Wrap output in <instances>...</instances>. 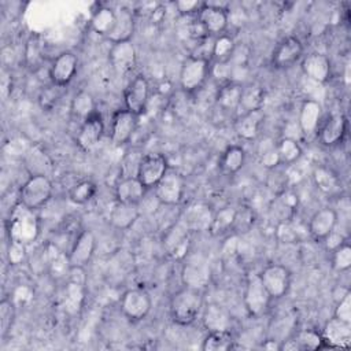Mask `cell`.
Segmentation results:
<instances>
[{
  "instance_id": "obj_55",
  "label": "cell",
  "mask_w": 351,
  "mask_h": 351,
  "mask_svg": "<svg viewBox=\"0 0 351 351\" xmlns=\"http://www.w3.org/2000/svg\"><path fill=\"white\" fill-rule=\"evenodd\" d=\"M67 281L80 284V285H86V274H85V267H70L69 274H67Z\"/></svg>"
},
{
  "instance_id": "obj_36",
  "label": "cell",
  "mask_w": 351,
  "mask_h": 351,
  "mask_svg": "<svg viewBox=\"0 0 351 351\" xmlns=\"http://www.w3.org/2000/svg\"><path fill=\"white\" fill-rule=\"evenodd\" d=\"M23 60L27 69L38 70L45 60V43L41 36L32 34L23 49Z\"/></svg>"
},
{
  "instance_id": "obj_26",
  "label": "cell",
  "mask_w": 351,
  "mask_h": 351,
  "mask_svg": "<svg viewBox=\"0 0 351 351\" xmlns=\"http://www.w3.org/2000/svg\"><path fill=\"white\" fill-rule=\"evenodd\" d=\"M214 213L211 211L210 206L196 202L189 204L180 221L191 230V232H203L208 230L211 221H213Z\"/></svg>"
},
{
  "instance_id": "obj_27",
  "label": "cell",
  "mask_w": 351,
  "mask_h": 351,
  "mask_svg": "<svg viewBox=\"0 0 351 351\" xmlns=\"http://www.w3.org/2000/svg\"><path fill=\"white\" fill-rule=\"evenodd\" d=\"M140 217L138 204H130L115 200L108 213V221L112 228L118 230H126L132 228Z\"/></svg>"
},
{
  "instance_id": "obj_14",
  "label": "cell",
  "mask_w": 351,
  "mask_h": 351,
  "mask_svg": "<svg viewBox=\"0 0 351 351\" xmlns=\"http://www.w3.org/2000/svg\"><path fill=\"white\" fill-rule=\"evenodd\" d=\"M162 244L167 255L174 259H184L188 255L191 244V230L178 221L165 232Z\"/></svg>"
},
{
  "instance_id": "obj_17",
  "label": "cell",
  "mask_w": 351,
  "mask_h": 351,
  "mask_svg": "<svg viewBox=\"0 0 351 351\" xmlns=\"http://www.w3.org/2000/svg\"><path fill=\"white\" fill-rule=\"evenodd\" d=\"M96 250V237L95 234L88 230L84 229L81 230L77 237L74 239L70 251L67 252L69 256V262L71 267H85Z\"/></svg>"
},
{
  "instance_id": "obj_43",
  "label": "cell",
  "mask_w": 351,
  "mask_h": 351,
  "mask_svg": "<svg viewBox=\"0 0 351 351\" xmlns=\"http://www.w3.org/2000/svg\"><path fill=\"white\" fill-rule=\"evenodd\" d=\"M97 192V186L92 180H81L69 191V200L74 204L82 206L89 203Z\"/></svg>"
},
{
  "instance_id": "obj_7",
  "label": "cell",
  "mask_w": 351,
  "mask_h": 351,
  "mask_svg": "<svg viewBox=\"0 0 351 351\" xmlns=\"http://www.w3.org/2000/svg\"><path fill=\"white\" fill-rule=\"evenodd\" d=\"M152 307L149 293L143 288H132L123 292L119 300V308L122 314L130 321L144 319Z\"/></svg>"
},
{
  "instance_id": "obj_49",
  "label": "cell",
  "mask_w": 351,
  "mask_h": 351,
  "mask_svg": "<svg viewBox=\"0 0 351 351\" xmlns=\"http://www.w3.org/2000/svg\"><path fill=\"white\" fill-rule=\"evenodd\" d=\"M333 317L346 322H351V293L350 292H346L340 298V300L335 307Z\"/></svg>"
},
{
  "instance_id": "obj_47",
  "label": "cell",
  "mask_w": 351,
  "mask_h": 351,
  "mask_svg": "<svg viewBox=\"0 0 351 351\" xmlns=\"http://www.w3.org/2000/svg\"><path fill=\"white\" fill-rule=\"evenodd\" d=\"M15 319V304L11 299H3L0 302V335L4 339L10 332Z\"/></svg>"
},
{
  "instance_id": "obj_46",
  "label": "cell",
  "mask_w": 351,
  "mask_h": 351,
  "mask_svg": "<svg viewBox=\"0 0 351 351\" xmlns=\"http://www.w3.org/2000/svg\"><path fill=\"white\" fill-rule=\"evenodd\" d=\"M330 265L337 273L347 271L351 267V247L347 241L332 251Z\"/></svg>"
},
{
  "instance_id": "obj_10",
  "label": "cell",
  "mask_w": 351,
  "mask_h": 351,
  "mask_svg": "<svg viewBox=\"0 0 351 351\" xmlns=\"http://www.w3.org/2000/svg\"><path fill=\"white\" fill-rule=\"evenodd\" d=\"M169 170L167 159L158 152H149L141 156L136 177L141 181V184L147 188H155V185L160 181V178Z\"/></svg>"
},
{
  "instance_id": "obj_45",
  "label": "cell",
  "mask_w": 351,
  "mask_h": 351,
  "mask_svg": "<svg viewBox=\"0 0 351 351\" xmlns=\"http://www.w3.org/2000/svg\"><path fill=\"white\" fill-rule=\"evenodd\" d=\"M265 103V90L258 86V85H248L243 86V95H241V101L240 107L243 112L248 111H255V110H262Z\"/></svg>"
},
{
  "instance_id": "obj_8",
  "label": "cell",
  "mask_w": 351,
  "mask_h": 351,
  "mask_svg": "<svg viewBox=\"0 0 351 351\" xmlns=\"http://www.w3.org/2000/svg\"><path fill=\"white\" fill-rule=\"evenodd\" d=\"M185 192L184 177L174 169L166 171L155 185V197L163 206H177L181 203Z\"/></svg>"
},
{
  "instance_id": "obj_16",
  "label": "cell",
  "mask_w": 351,
  "mask_h": 351,
  "mask_svg": "<svg viewBox=\"0 0 351 351\" xmlns=\"http://www.w3.org/2000/svg\"><path fill=\"white\" fill-rule=\"evenodd\" d=\"M347 118L343 112L330 114L317 129L318 141L325 147L339 145L347 134Z\"/></svg>"
},
{
  "instance_id": "obj_54",
  "label": "cell",
  "mask_w": 351,
  "mask_h": 351,
  "mask_svg": "<svg viewBox=\"0 0 351 351\" xmlns=\"http://www.w3.org/2000/svg\"><path fill=\"white\" fill-rule=\"evenodd\" d=\"M346 241H347V239H346L341 233H337L336 229H335L322 243L325 244L326 250L332 252L335 248H337L340 244H343V243H346Z\"/></svg>"
},
{
  "instance_id": "obj_23",
  "label": "cell",
  "mask_w": 351,
  "mask_h": 351,
  "mask_svg": "<svg viewBox=\"0 0 351 351\" xmlns=\"http://www.w3.org/2000/svg\"><path fill=\"white\" fill-rule=\"evenodd\" d=\"M303 74L314 82L325 84L332 75V64L329 58L322 52H310L302 59Z\"/></svg>"
},
{
  "instance_id": "obj_3",
  "label": "cell",
  "mask_w": 351,
  "mask_h": 351,
  "mask_svg": "<svg viewBox=\"0 0 351 351\" xmlns=\"http://www.w3.org/2000/svg\"><path fill=\"white\" fill-rule=\"evenodd\" d=\"M210 59L197 55H191L185 58L181 63L178 75L181 89L186 93H193L199 90L204 85L207 77H210Z\"/></svg>"
},
{
  "instance_id": "obj_13",
  "label": "cell",
  "mask_w": 351,
  "mask_h": 351,
  "mask_svg": "<svg viewBox=\"0 0 351 351\" xmlns=\"http://www.w3.org/2000/svg\"><path fill=\"white\" fill-rule=\"evenodd\" d=\"M149 100V84L148 80L138 74L136 75L123 90V103L125 108L140 117L145 112L147 104Z\"/></svg>"
},
{
  "instance_id": "obj_52",
  "label": "cell",
  "mask_w": 351,
  "mask_h": 351,
  "mask_svg": "<svg viewBox=\"0 0 351 351\" xmlns=\"http://www.w3.org/2000/svg\"><path fill=\"white\" fill-rule=\"evenodd\" d=\"M277 234H278V239H280L282 243H292V241H295V240L298 239V232H296L295 228H293L289 222H287V221H284V222H281V223L278 225V228H277Z\"/></svg>"
},
{
  "instance_id": "obj_34",
  "label": "cell",
  "mask_w": 351,
  "mask_h": 351,
  "mask_svg": "<svg viewBox=\"0 0 351 351\" xmlns=\"http://www.w3.org/2000/svg\"><path fill=\"white\" fill-rule=\"evenodd\" d=\"M115 25L112 32L108 34L110 43H119V41H129L132 40L134 32V18L132 11L128 8H121L115 11Z\"/></svg>"
},
{
  "instance_id": "obj_32",
  "label": "cell",
  "mask_w": 351,
  "mask_h": 351,
  "mask_svg": "<svg viewBox=\"0 0 351 351\" xmlns=\"http://www.w3.org/2000/svg\"><path fill=\"white\" fill-rule=\"evenodd\" d=\"M263 112L262 110L248 111L239 115L234 122V130L237 136L243 140H254L259 134L261 125L263 122Z\"/></svg>"
},
{
  "instance_id": "obj_2",
  "label": "cell",
  "mask_w": 351,
  "mask_h": 351,
  "mask_svg": "<svg viewBox=\"0 0 351 351\" xmlns=\"http://www.w3.org/2000/svg\"><path fill=\"white\" fill-rule=\"evenodd\" d=\"M52 193L53 185L49 177L44 174H33L22 184L18 197L22 206L36 211L51 200Z\"/></svg>"
},
{
  "instance_id": "obj_20",
  "label": "cell",
  "mask_w": 351,
  "mask_h": 351,
  "mask_svg": "<svg viewBox=\"0 0 351 351\" xmlns=\"http://www.w3.org/2000/svg\"><path fill=\"white\" fill-rule=\"evenodd\" d=\"M321 336L325 348H348L351 344V322L332 317L326 321Z\"/></svg>"
},
{
  "instance_id": "obj_44",
  "label": "cell",
  "mask_w": 351,
  "mask_h": 351,
  "mask_svg": "<svg viewBox=\"0 0 351 351\" xmlns=\"http://www.w3.org/2000/svg\"><path fill=\"white\" fill-rule=\"evenodd\" d=\"M234 347L232 332H208L202 341L203 351H226Z\"/></svg>"
},
{
  "instance_id": "obj_31",
  "label": "cell",
  "mask_w": 351,
  "mask_h": 351,
  "mask_svg": "<svg viewBox=\"0 0 351 351\" xmlns=\"http://www.w3.org/2000/svg\"><path fill=\"white\" fill-rule=\"evenodd\" d=\"M243 85L237 81L223 82L215 95V103L222 111H236L240 107Z\"/></svg>"
},
{
  "instance_id": "obj_25",
  "label": "cell",
  "mask_w": 351,
  "mask_h": 351,
  "mask_svg": "<svg viewBox=\"0 0 351 351\" xmlns=\"http://www.w3.org/2000/svg\"><path fill=\"white\" fill-rule=\"evenodd\" d=\"M325 348L321 333L313 329H303L296 332L293 336L281 340L280 350L282 351H313Z\"/></svg>"
},
{
  "instance_id": "obj_19",
  "label": "cell",
  "mask_w": 351,
  "mask_h": 351,
  "mask_svg": "<svg viewBox=\"0 0 351 351\" xmlns=\"http://www.w3.org/2000/svg\"><path fill=\"white\" fill-rule=\"evenodd\" d=\"M202 324L207 332H232L233 317L219 303H208L202 308Z\"/></svg>"
},
{
  "instance_id": "obj_22",
  "label": "cell",
  "mask_w": 351,
  "mask_h": 351,
  "mask_svg": "<svg viewBox=\"0 0 351 351\" xmlns=\"http://www.w3.org/2000/svg\"><path fill=\"white\" fill-rule=\"evenodd\" d=\"M103 134H104V121L101 115L96 112L80 125L75 136V141L82 151H90L99 144Z\"/></svg>"
},
{
  "instance_id": "obj_15",
  "label": "cell",
  "mask_w": 351,
  "mask_h": 351,
  "mask_svg": "<svg viewBox=\"0 0 351 351\" xmlns=\"http://www.w3.org/2000/svg\"><path fill=\"white\" fill-rule=\"evenodd\" d=\"M137 115L126 108L117 110L111 118L110 138L115 147H122L130 141L137 128Z\"/></svg>"
},
{
  "instance_id": "obj_38",
  "label": "cell",
  "mask_w": 351,
  "mask_h": 351,
  "mask_svg": "<svg viewBox=\"0 0 351 351\" xmlns=\"http://www.w3.org/2000/svg\"><path fill=\"white\" fill-rule=\"evenodd\" d=\"M313 181L317 189L325 195H335L341 186L337 174L325 166H318L314 169Z\"/></svg>"
},
{
  "instance_id": "obj_29",
  "label": "cell",
  "mask_w": 351,
  "mask_h": 351,
  "mask_svg": "<svg viewBox=\"0 0 351 351\" xmlns=\"http://www.w3.org/2000/svg\"><path fill=\"white\" fill-rule=\"evenodd\" d=\"M45 267L53 278H66L70 270V262L67 254L60 250L55 243H48L44 248Z\"/></svg>"
},
{
  "instance_id": "obj_42",
  "label": "cell",
  "mask_w": 351,
  "mask_h": 351,
  "mask_svg": "<svg viewBox=\"0 0 351 351\" xmlns=\"http://www.w3.org/2000/svg\"><path fill=\"white\" fill-rule=\"evenodd\" d=\"M276 148L278 152V158H280V163L281 165H293L295 162H298L302 156V147L299 145V143L292 138V137H282L276 143Z\"/></svg>"
},
{
  "instance_id": "obj_39",
  "label": "cell",
  "mask_w": 351,
  "mask_h": 351,
  "mask_svg": "<svg viewBox=\"0 0 351 351\" xmlns=\"http://www.w3.org/2000/svg\"><path fill=\"white\" fill-rule=\"evenodd\" d=\"M115 18L117 14L112 8L101 5L99 7L90 18V27L95 33H97L99 36H104L108 37V34L112 32L114 25H115Z\"/></svg>"
},
{
  "instance_id": "obj_30",
  "label": "cell",
  "mask_w": 351,
  "mask_h": 351,
  "mask_svg": "<svg viewBox=\"0 0 351 351\" xmlns=\"http://www.w3.org/2000/svg\"><path fill=\"white\" fill-rule=\"evenodd\" d=\"M322 107L317 100L307 99L302 103L299 111V128L304 134H314L321 123Z\"/></svg>"
},
{
  "instance_id": "obj_50",
  "label": "cell",
  "mask_w": 351,
  "mask_h": 351,
  "mask_svg": "<svg viewBox=\"0 0 351 351\" xmlns=\"http://www.w3.org/2000/svg\"><path fill=\"white\" fill-rule=\"evenodd\" d=\"M60 89H63V88L56 86V85H52V84H51V88L44 89L43 93H41V96H40V103H41V106L45 107V108H49V107L55 106L56 101H58V99L60 97V95L58 93Z\"/></svg>"
},
{
  "instance_id": "obj_33",
  "label": "cell",
  "mask_w": 351,
  "mask_h": 351,
  "mask_svg": "<svg viewBox=\"0 0 351 351\" xmlns=\"http://www.w3.org/2000/svg\"><path fill=\"white\" fill-rule=\"evenodd\" d=\"M96 112L95 99L88 90H78L73 96L70 103V115L74 121H78L80 125Z\"/></svg>"
},
{
  "instance_id": "obj_18",
  "label": "cell",
  "mask_w": 351,
  "mask_h": 351,
  "mask_svg": "<svg viewBox=\"0 0 351 351\" xmlns=\"http://www.w3.org/2000/svg\"><path fill=\"white\" fill-rule=\"evenodd\" d=\"M108 60L117 73L126 74L132 71L137 63V51L133 41L111 43L108 49Z\"/></svg>"
},
{
  "instance_id": "obj_11",
  "label": "cell",
  "mask_w": 351,
  "mask_h": 351,
  "mask_svg": "<svg viewBox=\"0 0 351 351\" xmlns=\"http://www.w3.org/2000/svg\"><path fill=\"white\" fill-rule=\"evenodd\" d=\"M259 277L271 299H280L285 296L291 288L292 274L284 265H267L259 273Z\"/></svg>"
},
{
  "instance_id": "obj_53",
  "label": "cell",
  "mask_w": 351,
  "mask_h": 351,
  "mask_svg": "<svg viewBox=\"0 0 351 351\" xmlns=\"http://www.w3.org/2000/svg\"><path fill=\"white\" fill-rule=\"evenodd\" d=\"M177 11L184 15V16H189L192 14H197V11L200 10V7L203 5V3L200 1H176L174 3Z\"/></svg>"
},
{
  "instance_id": "obj_9",
  "label": "cell",
  "mask_w": 351,
  "mask_h": 351,
  "mask_svg": "<svg viewBox=\"0 0 351 351\" xmlns=\"http://www.w3.org/2000/svg\"><path fill=\"white\" fill-rule=\"evenodd\" d=\"M197 21L208 36L223 34L228 26V5L221 3H203L196 14Z\"/></svg>"
},
{
  "instance_id": "obj_4",
  "label": "cell",
  "mask_w": 351,
  "mask_h": 351,
  "mask_svg": "<svg viewBox=\"0 0 351 351\" xmlns=\"http://www.w3.org/2000/svg\"><path fill=\"white\" fill-rule=\"evenodd\" d=\"M271 300L273 299L266 291L259 274L256 273L247 274L244 292H243V302L248 315L254 318L262 317L269 310Z\"/></svg>"
},
{
  "instance_id": "obj_5",
  "label": "cell",
  "mask_w": 351,
  "mask_h": 351,
  "mask_svg": "<svg viewBox=\"0 0 351 351\" xmlns=\"http://www.w3.org/2000/svg\"><path fill=\"white\" fill-rule=\"evenodd\" d=\"M10 240L27 244L38 234V221L34 211L26 208L21 203L12 210L8 226Z\"/></svg>"
},
{
  "instance_id": "obj_12",
  "label": "cell",
  "mask_w": 351,
  "mask_h": 351,
  "mask_svg": "<svg viewBox=\"0 0 351 351\" xmlns=\"http://www.w3.org/2000/svg\"><path fill=\"white\" fill-rule=\"evenodd\" d=\"M78 69V58L71 51L60 52L48 69V77L52 85L66 88L74 78Z\"/></svg>"
},
{
  "instance_id": "obj_41",
  "label": "cell",
  "mask_w": 351,
  "mask_h": 351,
  "mask_svg": "<svg viewBox=\"0 0 351 351\" xmlns=\"http://www.w3.org/2000/svg\"><path fill=\"white\" fill-rule=\"evenodd\" d=\"M236 49V44L233 37L223 33L214 38L213 48H211V58L217 63H228Z\"/></svg>"
},
{
  "instance_id": "obj_35",
  "label": "cell",
  "mask_w": 351,
  "mask_h": 351,
  "mask_svg": "<svg viewBox=\"0 0 351 351\" xmlns=\"http://www.w3.org/2000/svg\"><path fill=\"white\" fill-rule=\"evenodd\" d=\"M245 163V151L240 145H229L222 152L218 167L222 174L225 176H233L239 173Z\"/></svg>"
},
{
  "instance_id": "obj_24",
  "label": "cell",
  "mask_w": 351,
  "mask_h": 351,
  "mask_svg": "<svg viewBox=\"0 0 351 351\" xmlns=\"http://www.w3.org/2000/svg\"><path fill=\"white\" fill-rule=\"evenodd\" d=\"M337 225V213L330 207L317 210L308 221V234L318 243H322Z\"/></svg>"
},
{
  "instance_id": "obj_1",
  "label": "cell",
  "mask_w": 351,
  "mask_h": 351,
  "mask_svg": "<svg viewBox=\"0 0 351 351\" xmlns=\"http://www.w3.org/2000/svg\"><path fill=\"white\" fill-rule=\"evenodd\" d=\"M203 308V293L200 289L182 287L170 298L169 313L176 325L188 326L200 315Z\"/></svg>"
},
{
  "instance_id": "obj_48",
  "label": "cell",
  "mask_w": 351,
  "mask_h": 351,
  "mask_svg": "<svg viewBox=\"0 0 351 351\" xmlns=\"http://www.w3.org/2000/svg\"><path fill=\"white\" fill-rule=\"evenodd\" d=\"M258 158L259 162L263 167L266 169H276L280 163V158H278V152L276 148V143H265L261 145V149L258 152Z\"/></svg>"
},
{
  "instance_id": "obj_6",
  "label": "cell",
  "mask_w": 351,
  "mask_h": 351,
  "mask_svg": "<svg viewBox=\"0 0 351 351\" xmlns=\"http://www.w3.org/2000/svg\"><path fill=\"white\" fill-rule=\"evenodd\" d=\"M211 280L210 262L203 254H192L184 258L181 267V281L184 287L203 289Z\"/></svg>"
},
{
  "instance_id": "obj_28",
  "label": "cell",
  "mask_w": 351,
  "mask_h": 351,
  "mask_svg": "<svg viewBox=\"0 0 351 351\" xmlns=\"http://www.w3.org/2000/svg\"><path fill=\"white\" fill-rule=\"evenodd\" d=\"M147 188L141 184L137 177H122L115 185V200L140 204L144 199Z\"/></svg>"
},
{
  "instance_id": "obj_40",
  "label": "cell",
  "mask_w": 351,
  "mask_h": 351,
  "mask_svg": "<svg viewBox=\"0 0 351 351\" xmlns=\"http://www.w3.org/2000/svg\"><path fill=\"white\" fill-rule=\"evenodd\" d=\"M236 214H237V208H234L232 206H225V207L219 208L217 213H214L208 232L214 236H221V234L232 230L233 225H234Z\"/></svg>"
},
{
  "instance_id": "obj_21",
  "label": "cell",
  "mask_w": 351,
  "mask_h": 351,
  "mask_svg": "<svg viewBox=\"0 0 351 351\" xmlns=\"http://www.w3.org/2000/svg\"><path fill=\"white\" fill-rule=\"evenodd\" d=\"M303 55V44L302 41L295 37L289 36L281 40L273 51L271 55V64L276 69H287L296 63Z\"/></svg>"
},
{
  "instance_id": "obj_51",
  "label": "cell",
  "mask_w": 351,
  "mask_h": 351,
  "mask_svg": "<svg viewBox=\"0 0 351 351\" xmlns=\"http://www.w3.org/2000/svg\"><path fill=\"white\" fill-rule=\"evenodd\" d=\"M10 241H11L10 250H8L10 262L12 265L21 263L25 259V255H26V244L19 243V241H12V240H10Z\"/></svg>"
},
{
  "instance_id": "obj_37",
  "label": "cell",
  "mask_w": 351,
  "mask_h": 351,
  "mask_svg": "<svg viewBox=\"0 0 351 351\" xmlns=\"http://www.w3.org/2000/svg\"><path fill=\"white\" fill-rule=\"evenodd\" d=\"M85 300V287L67 281L63 291V307L69 315H78Z\"/></svg>"
}]
</instances>
